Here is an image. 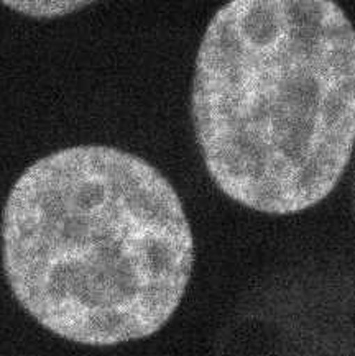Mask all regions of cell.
I'll use <instances>...</instances> for the list:
<instances>
[{
	"label": "cell",
	"instance_id": "obj_1",
	"mask_svg": "<svg viewBox=\"0 0 355 356\" xmlns=\"http://www.w3.org/2000/svg\"><path fill=\"white\" fill-rule=\"evenodd\" d=\"M2 263L22 309L61 339L113 346L148 339L180 307L194 238L171 182L136 154L59 149L8 193Z\"/></svg>",
	"mask_w": 355,
	"mask_h": 356
},
{
	"label": "cell",
	"instance_id": "obj_2",
	"mask_svg": "<svg viewBox=\"0 0 355 356\" xmlns=\"http://www.w3.org/2000/svg\"><path fill=\"white\" fill-rule=\"evenodd\" d=\"M191 115L234 202L293 216L339 184L355 145V30L331 0H234L196 56Z\"/></svg>",
	"mask_w": 355,
	"mask_h": 356
}]
</instances>
